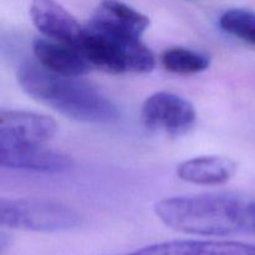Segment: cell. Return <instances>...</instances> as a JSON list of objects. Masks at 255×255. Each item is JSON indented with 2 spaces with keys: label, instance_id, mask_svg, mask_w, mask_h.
I'll list each match as a JSON object with an SVG mask.
<instances>
[{
  "label": "cell",
  "instance_id": "cell-1",
  "mask_svg": "<svg viewBox=\"0 0 255 255\" xmlns=\"http://www.w3.org/2000/svg\"><path fill=\"white\" fill-rule=\"evenodd\" d=\"M156 216L169 228L202 237L255 234V201L232 194L164 198Z\"/></svg>",
  "mask_w": 255,
  "mask_h": 255
},
{
  "label": "cell",
  "instance_id": "cell-2",
  "mask_svg": "<svg viewBox=\"0 0 255 255\" xmlns=\"http://www.w3.org/2000/svg\"><path fill=\"white\" fill-rule=\"evenodd\" d=\"M16 79L25 94L67 119L87 124H112L120 117L116 105L80 77L61 76L39 64H25L17 70Z\"/></svg>",
  "mask_w": 255,
  "mask_h": 255
},
{
  "label": "cell",
  "instance_id": "cell-3",
  "mask_svg": "<svg viewBox=\"0 0 255 255\" xmlns=\"http://www.w3.org/2000/svg\"><path fill=\"white\" fill-rule=\"evenodd\" d=\"M81 216L71 207L45 198H1L0 224L5 228L55 233L79 228Z\"/></svg>",
  "mask_w": 255,
  "mask_h": 255
},
{
  "label": "cell",
  "instance_id": "cell-4",
  "mask_svg": "<svg viewBox=\"0 0 255 255\" xmlns=\"http://www.w3.org/2000/svg\"><path fill=\"white\" fill-rule=\"evenodd\" d=\"M79 50L91 66L110 74H147L156 65L153 52L142 41H127L87 27Z\"/></svg>",
  "mask_w": 255,
  "mask_h": 255
},
{
  "label": "cell",
  "instance_id": "cell-5",
  "mask_svg": "<svg viewBox=\"0 0 255 255\" xmlns=\"http://www.w3.org/2000/svg\"><path fill=\"white\" fill-rule=\"evenodd\" d=\"M197 112L188 100L171 92H156L141 109V122L151 133L179 137L191 131Z\"/></svg>",
  "mask_w": 255,
  "mask_h": 255
},
{
  "label": "cell",
  "instance_id": "cell-6",
  "mask_svg": "<svg viewBox=\"0 0 255 255\" xmlns=\"http://www.w3.org/2000/svg\"><path fill=\"white\" fill-rule=\"evenodd\" d=\"M149 24L148 16L120 0H101L92 12L87 29L127 41H141Z\"/></svg>",
  "mask_w": 255,
  "mask_h": 255
},
{
  "label": "cell",
  "instance_id": "cell-7",
  "mask_svg": "<svg viewBox=\"0 0 255 255\" xmlns=\"http://www.w3.org/2000/svg\"><path fill=\"white\" fill-rule=\"evenodd\" d=\"M56 132V122L45 115L17 110L0 112V146L45 144Z\"/></svg>",
  "mask_w": 255,
  "mask_h": 255
},
{
  "label": "cell",
  "instance_id": "cell-8",
  "mask_svg": "<svg viewBox=\"0 0 255 255\" xmlns=\"http://www.w3.org/2000/svg\"><path fill=\"white\" fill-rule=\"evenodd\" d=\"M30 19L45 37L79 50L86 27L56 0H32Z\"/></svg>",
  "mask_w": 255,
  "mask_h": 255
},
{
  "label": "cell",
  "instance_id": "cell-9",
  "mask_svg": "<svg viewBox=\"0 0 255 255\" xmlns=\"http://www.w3.org/2000/svg\"><path fill=\"white\" fill-rule=\"evenodd\" d=\"M0 164L5 168L24 169L41 173H62L72 167V159L44 144L0 146Z\"/></svg>",
  "mask_w": 255,
  "mask_h": 255
},
{
  "label": "cell",
  "instance_id": "cell-10",
  "mask_svg": "<svg viewBox=\"0 0 255 255\" xmlns=\"http://www.w3.org/2000/svg\"><path fill=\"white\" fill-rule=\"evenodd\" d=\"M32 52L40 66L61 76H85L92 67L80 50L47 37L34 39Z\"/></svg>",
  "mask_w": 255,
  "mask_h": 255
},
{
  "label": "cell",
  "instance_id": "cell-11",
  "mask_svg": "<svg viewBox=\"0 0 255 255\" xmlns=\"http://www.w3.org/2000/svg\"><path fill=\"white\" fill-rule=\"evenodd\" d=\"M121 255H255V246L227 241H171Z\"/></svg>",
  "mask_w": 255,
  "mask_h": 255
},
{
  "label": "cell",
  "instance_id": "cell-12",
  "mask_svg": "<svg viewBox=\"0 0 255 255\" xmlns=\"http://www.w3.org/2000/svg\"><path fill=\"white\" fill-rule=\"evenodd\" d=\"M237 171L233 159L223 156H201L177 166V176L198 186H219L231 181Z\"/></svg>",
  "mask_w": 255,
  "mask_h": 255
},
{
  "label": "cell",
  "instance_id": "cell-13",
  "mask_svg": "<svg viewBox=\"0 0 255 255\" xmlns=\"http://www.w3.org/2000/svg\"><path fill=\"white\" fill-rule=\"evenodd\" d=\"M161 62L167 71L178 75L198 74L211 65V60L207 55L186 47H169L164 50Z\"/></svg>",
  "mask_w": 255,
  "mask_h": 255
},
{
  "label": "cell",
  "instance_id": "cell-14",
  "mask_svg": "<svg viewBox=\"0 0 255 255\" xmlns=\"http://www.w3.org/2000/svg\"><path fill=\"white\" fill-rule=\"evenodd\" d=\"M219 26L248 44L255 45V12L247 9H229L219 17Z\"/></svg>",
  "mask_w": 255,
  "mask_h": 255
}]
</instances>
